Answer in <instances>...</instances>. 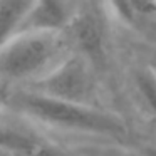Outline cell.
<instances>
[{
	"mask_svg": "<svg viewBox=\"0 0 156 156\" xmlns=\"http://www.w3.org/2000/svg\"><path fill=\"white\" fill-rule=\"evenodd\" d=\"M141 154H143V156H156V144H151V146H144V148H141Z\"/></svg>",
	"mask_w": 156,
	"mask_h": 156,
	"instance_id": "10",
	"label": "cell"
},
{
	"mask_svg": "<svg viewBox=\"0 0 156 156\" xmlns=\"http://www.w3.org/2000/svg\"><path fill=\"white\" fill-rule=\"evenodd\" d=\"M34 0H0V49L17 37Z\"/></svg>",
	"mask_w": 156,
	"mask_h": 156,
	"instance_id": "8",
	"label": "cell"
},
{
	"mask_svg": "<svg viewBox=\"0 0 156 156\" xmlns=\"http://www.w3.org/2000/svg\"><path fill=\"white\" fill-rule=\"evenodd\" d=\"M71 39L74 45H77L79 55L86 61H99L104 51V35H102L101 25L91 14H81L77 17H72L69 24Z\"/></svg>",
	"mask_w": 156,
	"mask_h": 156,
	"instance_id": "6",
	"label": "cell"
},
{
	"mask_svg": "<svg viewBox=\"0 0 156 156\" xmlns=\"http://www.w3.org/2000/svg\"><path fill=\"white\" fill-rule=\"evenodd\" d=\"M136 86L148 108L156 114V71L143 69L136 74Z\"/></svg>",
	"mask_w": 156,
	"mask_h": 156,
	"instance_id": "9",
	"label": "cell"
},
{
	"mask_svg": "<svg viewBox=\"0 0 156 156\" xmlns=\"http://www.w3.org/2000/svg\"><path fill=\"white\" fill-rule=\"evenodd\" d=\"M0 112H2V104H0Z\"/></svg>",
	"mask_w": 156,
	"mask_h": 156,
	"instance_id": "11",
	"label": "cell"
},
{
	"mask_svg": "<svg viewBox=\"0 0 156 156\" xmlns=\"http://www.w3.org/2000/svg\"><path fill=\"white\" fill-rule=\"evenodd\" d=\"M35 92L62 101L89 104V99L94 94L89 61L82 55L62 59L52 71L35 81Z\"/></svg>",
	"mask_w": 156,
	"mask_h": 156,
	"instance_id": "3",
	"label": "cell"
},
{
	"mask_svg": "<svg viewBox=\"0 0 156 156\" xmlns=\"http://www.w3.org/2000/svg\"><path fill=\"white\" fill-rule=\"evenodd\" d=\"M62 45L61 34H19L0 49V77L35 82L62 61Z\"/></svg>",
	"mask_w": 156,
	"mask_h": 156,
	"instance_id": "2",
	"label": "cell"
},
{
	"mask_svg": "<svg viewBox=\"0 0 156 156\" xmlns=\"http://www.w3.org/2000/svg\"><path fill=\"white\" fill-rule=\"evenodd\" d=\"M71 20L72 15L66 0H34L19 34H61Z\"/></svg>",
	"mask_w": 156,
	"mask_h": 156,
	"instance_id": "4",
	"label": "cell"
},
{
	"mask_svg": "<svg viewBox=\"0 0 156 156\" xmlns=\"http://www.w3.org/2000/svg\"><path fill=\"white\" fill-rule=\"evenodd\" d=\"M4 156H7V154H4Z\"/></svg>",
	"mask_w": 156,
	"mask_h": 156,
	"instance_id": "12",
	"label": "cell"
},
{
	"mask_svg": "<svg viewBox=\"0 0 156 156\" xmlns=\"http://www.w3.org/2000/svg\"><path fill=\"white\" fill-rule=\"evenodd\" d=\"M9 104L27 119L51 128L102 136H124L128 133L126 122L118 114L92 104L54 99L35 91L15 92Z\"/></svg>",
	"mask_w": 156,
	"mask_h": 156,
	"instance_id": "1",
	"label": "cell"
},
{
	"mask_svg": "<svg viewBox=\"0 0 156 156\" xmlns=\"http://www.w3.org/2000/svg\"><path fill=\"white\" fill-rule=\"evenodd\" d=\"M0 153L7 156H66L32 129L0 122Z\"/></svg>",
	"mask_w": 156,
	"mask_h": 156,
	"instance_id": "5",
	"label": "cell"
},
{
	"mask_svg": "<svg viewBox=\"0 0 156 156\" xmlns=\"http://www.w3.org/2000/svg\"><path fill=\"white\" fill-rule=\"evenodd\" d=\"M112 15L128 27L144 30L156 19V0H108Z\"/></svg>",
	"mask_w": 156,
	"mask_h": 156,
	"instance_id": "7",
	"label": "cell"
}]
</instances>
